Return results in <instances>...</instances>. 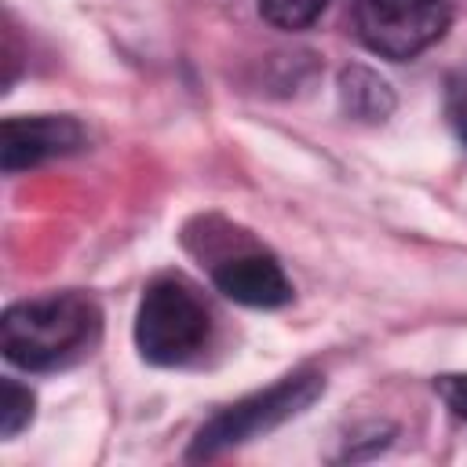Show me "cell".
Segmentation results:
<instances>
[{
    "instance_id": "obj_1",
    "label": "cell",
    "mask_w": 467,
    "mask_h": 467,
    "mask_svg": "<svg viewBox=\"0 0 467 467\" xmlns=\"http://www.w3.org/2000/svg\"><path fill=\"white\" fill-rule=\"evenodd\" d=\"M99 332V306L88 296L62 292L7 306L0 321V347L7 361L44 372L73 361Z\"/></svg>"
},
{
    "instance_id": "obj_2",
    "label": "cell",
    "mask_w": 467,
    "mask_h": 467,
    "mask_svg": "<svg viewBox=\"0 0 467 467\" xmlns=\"http://www.w3.org/2000/svg\"><path fill=\"white\" fill-rule=\"evenodd\" d=\"M212 336V314L204 299L179 277L153 281L135 310V347L150 365H186Z\"/></svg>"
},
{
    "instance_id": "obj_3",
    "label": "cell",
    "mask_w": 467,
    "mask_h": 467,
    "mask_svg": "<svg viewBox=\"0 0 467 467\" xmlns=\"http://www.w3.org/2000/svg\"><path fill=\"white\" fill-rule=\"evenodd\" d=\"M325 390V379L321 372H292L277 383H270L266 390H255L234 405H226L223 412H215L193 438L190 445V456L201 460V456H215V452H226L234 445H244L259 434H270L274 427L296 420L299 412H306Z\"/></svg>"
},
{
    "instance_id": "obj_4",
    "label": "cell",
    "mask_w": 467,
    "mask_h": 467,
    "mask_svg": "<svg viewBox=\"0 0 467 467\" xmlns=\"http://www.w3.org/2000/svg\"><path fill=\"white\" fill-rule=\"evenodd\" d=\"M354 26L368 51L405 62L449 29V0H358Z\"/></svg>"
},
{
    "instance_id": "obj_5",
    "label": "cell",
    "mask_w": 467,
    "mask_h": 467,
    "mask_svg": "<svg viewBox=\"0 0 467 467\" xmlns=\"http://www.w3.org/2000/svg\"><path fill=\"white\" fill-rule=\"evenodd\" d=\"M84 146V128L73 117H11L0 131V161L4 171L36 168L51 157H66Z\"/></svg>"
},
{
    "instance_id": "obj_6",
    "label": "cell",
    "mask_w": 467,
    "mask_h": 467,
    "mask_svg": "<svg viewBox=\"0 0 467 467\" xmlns=\"http://www.w3.org/2000/svg\"><path fill=\"white\" fill-rule=\"evenodd\" d=\"M212 281L226 299L255 310H274L292 299V281L285 277L281 263L266 252H241L219 259L212 266Z\"/></svg>"
},
{
    "instance_id": "obj_7",
    "label": "cell",
    "mask_w": 467,
    "mask_h": 467,
    "mask_svg": "<svg viewBox=\"0 0 467 467\" xmlns=\"http://www.w3.org/2000/svg\"><path fill=\"white\" fill-rule=\"evenodd\" d=\"M339 106L365 124H379L394 113V91L390 84L368 69V66H347L339 73Z\"/></svg>"
},
{
    "instance_id": "obj_8",
    "label": "cell",
    "mask_w": 467,
    "mask_h": 467,
    "mask_svg": "<svg viewBox=\"0 0 467 467\" xmlns=\"http://www.w3.org/2000/svg\"><path fill=\"white\" fill-rule=\"evenodd\" d=\"M33 390L22 387L18 379H4L0 383V434L4 438H15L29 420H33Z\"/></svg>"
},
{
    "instance_id": "obj_9",
    "label": "cell",
    "mask_w": 467,
    "mask_h": 467,
    "mask_svg": "<svg viewBox=\"0 0 467 467\" xmlns=\"http://www.w3.org/2000/svg\"><path fill=\"white\" fill-rule=\"evenodd\" d=\"M328 7V0H259V15L277 26V29H306L321 11Z\"/></svg>"
},
{
    "instance_id": "obj_10",
    "label": "cell",
    "mask_w": 467,
    "mask_h": 467,
    "mask_svg": "<svg viewBox=\"0 0 467 467\" xmlns=\"http://www.w3.org/2000/svg\"><path fill=\"white\" fill-rule=\"evenodd\" d=\"M445 113L460 135V142L467 146V69L452 73L449 77V88H445Z\"/></svg>"
},
{
    "instance_id": "obj_11",
    "label": "cell",
    "mask_w": 467,
    "mask_h": 467,
    "mask_svg": "<svg viewBox=\"0 0 467 467\" xmlns=\"http://www.w3.org/2000/svg\"><path fill=\"white\" fill-rule=\"evenodd\" d=\"M438 394L449 401V409L456 416L467 420V376H441L438 379Z\"/></svg>"
}]
</instances>
